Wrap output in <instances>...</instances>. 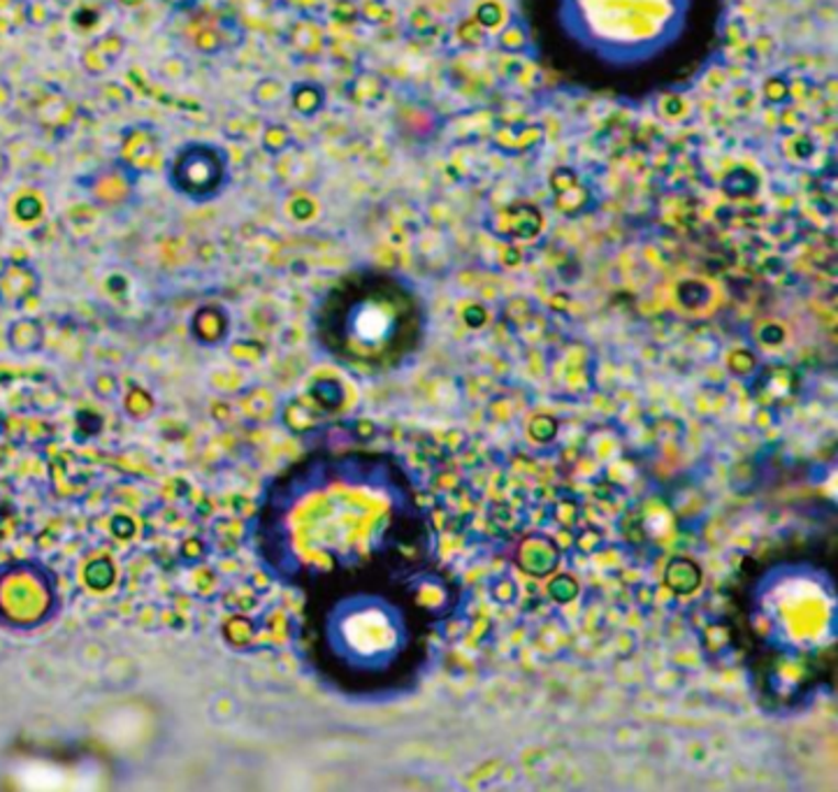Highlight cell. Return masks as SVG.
Masks as SVG:
<instances>
[{"label":"cell","instance_id":"cell-2","mask_svg":"<svg viewBox=\"0 0 838 792\" xmlns=\"http://www.w3.org/2000/svg\"><path fill=\"white\" fill-rule=\"evenodd\" d=\"M321 654L346 672L375 674L391 667L406 646V627L398 609L381 598L354 595L325 612Z\"/></svg>","mask_w":838,"mask_h":792},{"label":"cell","instance_id":"cell-11","mask_svg":"<svg viewBox=\"0 0 838 792\" xmlns=\"http://www.w3.org/2000/svg\"><path fill=\"white\" fill-rule=\"evenodd\" d=\"M126 45L129 43H126L124 35L116 33V31H110L105 35H100L96 43H91L81 58H85V64H89V60H96L98 66H96L93 75H98V72L102 75L119 64L121 56H124V52H126Z\"/></svg>","mask_w":838,"mask_h":792},{"label":"cell","instance_id":"cell-4","mask_svg":"<svg viewBox=\"0 0 838 792\" xmlns=\"http://www.w3.org/2000/svg\"><path fill=\"white\" fill-rule=\"evenodd\" d=\"M764 606L773 621L771 627H779L794 644H808L820 637L831 612L825 588L802 577H790L773 585Z\"/></svg>","mask_w":838,"mask_h":792},{"label":"cell","instance_id":"cell-14","mask_svg":"<svg viewBox=\"0 0 838 792\" xmlns=\"http://www.w3.org/2000/svg\"><path fill=\"white\" fill-rule=\"evenodd\" d=\"M252 103L265 112H277L289 103V85L279 77H262L252 89Z\"/></svg>","mask_w":838,"mask_h":792},{"label":"cell","instance_id":"cell-3","mask_svg":"<svg viewBox=\"0 0 838 792\" xmlns=\"http://www.w3.org/2000/svg\"><path fill=\"white\" fill-rule=\"evenodd\" d=\"M163 172L179 198L193 205H208L231 185V156L216 142L193 140L166 158Z\"/></svg>","mask_w":838,"mask_h":792},{"label":"cell","instance_id":"cell-16","mask_svg":"<svg viewBox=\"0 0 838 792\" xmlns=\"http://www.w3.org/2000/svg\"><path fill=\"white\" fill-rule=\"evenodd\" d=\"M474 19H477V24L483 26L485 31H493V29L506 24L504 22V8L498 3V0H490V3H481L477 8V12H474Z\"/></svg>","mask_w":838,"mask_h":792},{"label":"cell","instance_id":"cell-13","mask_svg":"<svg viewBox=\"0 0 838 792\" xmlns=\"http://www.w3.org/2000/svg\"><path fill=\"white\" fill-rule=\"evenodd\" d=\"M386 89H388V85H386V79L381 75H377V72H360V75H356L351 79L346 93H349V100H354L356 105H360V108H375L386 98Z\"/></svg>","mask_w":838,"mask_h":792},{"label":"cell","instance_id":"cell-8","mask_svg":"<svg viewBox=\"0 0 838 792\" xmlns=\"http://www.w3.org/2000/svg\"><path fill=\"white\" fill-rule=\"evenodd\" d=\"M490 228H493L502 237H525L521 231V223L527 226L529 231L539 233L544 216L535 205H527V202H516V205H506L502 210H495L490 214Z\"/></svg>","mask_w":838,"mask_h":792},{"label":"cell","instance_id":"cell-12","mask_svg":"<svg viewBox=\"0 0 838 792\" xmlns=\"http://www.w3.org/2000/svg\"><path fill=\"white\" fill-rule=\"evenodd\" d=\"M286 45H289L291 52L298 56L314 58L325 47V33L316 22H312V19H300V22H295L289 31H286Z\"/></svg>","mask_w":838,"mask_h":792},{"label":"cell","instance_id":"cell-9","mask_svg":"<svg viewBox=\"0 0 838 792\" xmlns=\"http://www.w3.org/2000/svg\"><path fill=\"white\" fill-rule=\"evenodd\" d=\"M328 103V91L316 79H298L289 85V105L302 119H316Z\"/></svg>","mask_w":838,"mask_h":792},{"label":"cell","instance_id":"cell-6","mask_svg":"<svg viewBox=\"0 0 838 792\" xmlns=\"http://www.w3.org/2000/svg\"><path fill=\"white\" fill-rule=\"evenodd\" d=\"M119 160L135 170L139 177L152 175L160 166V137L149 124H133L121 133Z\"/></svg>","mask_w":838,"mask_h":792},{"label":"cell","instance_id":"cell-10","mask_svg":"<svg viewBox=\"0 0 838 792\" xmlns=\"http://www.w3.org/2000/svg\"><path fill=\"white\" fill-rule=\"evenodd\" d=\"M544 142V129L537 124H509L495 133V147L506 154H527Z\"/></svg>","mask_w":838,"mask_h":792},{"label":"cell","instance_id":"cell-5","mask_svg":"<svg viewBox=\"0 0 838 792\" xmlns=\"http://www.w3.org/2000/svg\"><path fill=\"white\" fill-rule=\"evenodd\" d=\"M139 175L131 170L124 160H110L108 166L98 168L96 172L81 179L87 193L102 208H124L135 198V189L139 185Z\"/></svg>","mask_w":838,"mask_h":792},{"label":"cell","instance_id":"cell-1","mask_svg":"<svg viewBox=\"0 0 838 792\" xmlns=\"http://www.w3.org/2000/svg\"><path fill=\"white\" fill-rule=\"evenodd\" d=\"M418 310L395 279L344 281L321 308V337L339 358L358 365L398 360L414 344Z\"/></svg>","mask_w":838,"mask_h":792},{"label":"cell","instance_id":"cell-7","mask_svg":"<svg viewBox=\"0 0 838 792\" xmlns=\"http://www.w3.org/2000/svg\"><path fill=\"white\" fill-rule=\"evenodd\" d=\"M550 200H554V208L569 219L583 216L590 212L592 202H595V196H592V189L585 185L583 177L574 168H556L554 175H550Z\"/></svg>","mask_w":838,"mask_h":792},{"label":"cell","instance_id":"cell-17","mask_svg":"<svg viewBox=\"0 0 838 792\" xmlns=\"http://www.w3.org/2000/svg\"><path fill=\"white\" fill-rule=\"evenodd\" d=\"M525 31L518 24H506L500 35V47L506 52H521L525 47Z\"/></svg>","mask_w":838,"mask_h":792},{"label":"cell","instance_id":"cell-15","mask_svg":"<svg viewBox=\"0 0 838 792\" xmlns=\"http://www.w3.org/2000/svg\"><path fill=\"white\" fill-rule=\"evenodd\" d=\"M260 147H262L265 154L272 156V158H279L283 154H289L295 147L293 131L286 126V124H281V121H270V124L262 129Z\"/></svg>","mask_w":838,"mask_h":792}]
</instances>
